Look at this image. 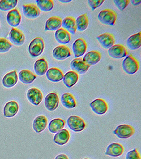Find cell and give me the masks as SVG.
Listing matches in <instances>:
<instances>
[{
	"label": "cell",
	"mask_w": 141,
	"mask_h": 159,
	"mask_svg": "<svg viewBox=\"0 0 141 159\" xmlns=\"http://www.w3.org/2000/svg\"><path fill=\"white\" fill-rule=\"evenodd\" d=\"M99 21L103 25L113 26L117 19L116 12L112 9H107L100 11L98 15Z\"/></svg>",
	"instance_id": "cell-1"
},
{
	"label": "cell",
	"mask_w": 141,
	"mask_h": 159,
	"mask_svg": "<svg viewBox=\"0 0 141 159\" xmlns=\"http://www.w3.org/2000/svg\"><path fill=\"white\" fill-rule=\"evenodd\" d=\"M45 49L44 40L40 37L35 38L30 42L28 47L29 54L32 57L40 56Z\"/></svg>",
	"instance_id": "cell-2"
},
{
	"label": "cell",
	"mask_w": 141,
	"mask_h": 159,
	"mask_svg": "<svg viewBox=\"0 0 141 159\" xmlns=\"http://www.w3.org/2000/svg\"><path fill=\"white\" fill-rule=\"evenodd\" d=\"M122 67L126 73L132 75L137 72L139 70V62L132 55H130L123 60Z\"/></svg>",
	"instance_id": "cell-3"
},
{
	"label": "cell",
	"mask_w": 141,
	"mask_h": 159,
	"mask_svg": "<svg viewBox=\"0 0 141 159\" xmlns=\"http://www.w3.org/2000/svg\"><path fill=\"white\" fill-rule=\"evenodd\" d=\"M67 123L69 129L74 132H82L86 128L84 120L76 115L70 116L67 119Z\"/></svg>",
	"instance_id": "cell-4"
},
{
	"label": "cell",
	"mask_w": 141,
	"mask_h": 159,
	"mask_svg": "<svg viewBox=\"0 0 141 159\" xmlns=\"http://www.w3.org/2000/svg\"><path fill=\"white\" fill-rule=\"evenodd\" d=\"M113 133L119 139H127L134 135L135 129L130 125L122 124L116 127Z\"/></svg>",
	"instance_id": "cell-5"
},
{
	"label": "cell",
	"mask_w": 141,
	"mask_h": 159,
	"mask_svg": "<svg viewBox=\"0 0 141 159\" xmlns=\"http://www.w3.org/2000/svg\"><path fill=\"white\" fill-rule=\"evenodd\" d=\"M89 106L95 114L103 115L106 113L109 109L108 104L103 99H96L92 101Z\"/></svg>",
	"instance_id": "cell-6"
},
{
	"label": "cell",
	"mask_w": 141,
	"mask_h": 159,
	"mask_svg": "<svg viewBox=\"0 0 141 159\" xmlns=\"http://www.w3.org/2000/svg\"><path fill=\"white\" fill-rule=\"evenodd\" d=\"M10 42L14 45L20 46L25 42V37L22 31L15 28H13L9 34Z\"/></svg>",
	"instance_id": "cell-7"
},
{
	"label": "cell",
	"mask_w": 141,
	"mask_h": 159,
	"mask_svg": "<svg viewBox=\"0 0 141 159\" xmlns=\"http://www.w3.org/2000/svg\"><path fill=\"white\" fill-rule=\"evenodd\" d=\"M109 56L114 59H121L128 55V51L124 46L120 44L114 45L108 50Z\"/></svg>",
	"instance_id": "cell-8"
},
{
	"label": "cell",
	"mask_w": 141,
	"mask_h": 159,
	"mask_svg": "<svg viewBox=\"0 0 141 159\" xmlns=\"http://www.w3.org/2000/svg\"><path fill=\"white\" fill-rule=\"evenodd\" d=\"M59 105V98L58 94L52 92L47 94L45 99V108L50 111H53L58 108Z\"/></svg>",
	"instance_id": "cell-9"
},
{
	"label": "cell",
	"mask_w": 141,
	"mask_h": 159,
	"mask_svg": "<svg viewBox=\"0 0 141 159\" xmlns=\"http://www.w3.org/2000/svg\"><path fill=\"white\" fill-rule=\"evenodd\" d=\"M53 58L58 61H62L71 56V52L68 47L66 45H59L55 47L53 51Z\"/></svg>",
	"instance_id": "cell-10"
},
{
	"label": "cell",
	"mask_w": 141,
	"mask_h": 159,
	"mask_svg": "<svg viewBox=\"0 0 141 159\" xmlns=\"http://www.w3.org/2000/svg\"><path fill=\"white\" fill-rule=\"evenodd\" d=\"M87 43L83 38H78L72 45V52L76 58L80 57L85 54L87 51Z\"/></svg>",
	"instance_id": "cell-11"
},
{
	"label": "cell",
	"mask_w": 141,
	"mask_h": 159,
	"mask_svg": "<svg viewBox=\"0 0 141 159\" xmlns=\"http://www.w3.org/2000/svg\"><path fill=\"white\" fill-rule=\"evenodd\" d=\"M27 97L29 102L35 106L40 105L43 100L41 91L36 88H31L28 91Z\"/></svg>",
	"instance_id": "cell-12"
},
{
	"label": "cell",
	"mask_w": 141,
	"mask_h": 159,
	"mask_svg": "<svg viewBox=\"0 0 141 159\" xmlns=\"http://www.w3.org/2000/svg\"><path fill=\"white\" fill-rule=\"evenodd\" d=\"M22 8L24 16L29 19H35L40 16V10L35 4H24Z\"/></svg>",
	"instance_id": "cell-13"
},
{
	"label": "cell",
	"mask_w": 141,
	"mask_h": 159,
	"mask_svg": "<svg viewBox=\"0 0 141 159\" xmlns=\"http://www.w3.org/2000/svg\"><path fill=\"white\" fill-rule=\"evenodd\" d=\"M70 67L77 74H83L87 72L90 66L85 63L82 58H77L71 61Z\"/></svg>",
	"instance_id": "cell-14"
},
{
	"label": "cell",
	"mask_w": 141,
	"mask_h": 159,
	"mask_svg": "<svg viewBox=\"0 0 141 159\" xmlns=\"http://www.w3.org/2000/svg\"><path fill=\"white\" fill-rule=\"evenodd\" d=\"M98 42H99L101 47L105 49H109L115 45V38L113 34L109 33H104L97 37Z\"/></svg>",
	"instance_id": "cell-15"
},
{
	"label": "cell",
	"mask_w": 141,
	"mask_h": 159,
	"mask_svg": "<svg viewBox=\"0 0 141 159\" xmlns=\"http://www.w3.org/2000/svg\"><path fill=\"white\" fill-rule=\"evenodd\" d=\"M124 148L122 145L118 143H111L107 147L105 155L112 157H118L123 154Z\"/></svg>",
	"instance_id": "cell-16"
},
{
	"label": "cell",
	"mask_w": 141,
	"mask_h": 159,
	"mask_svg": "<svg viewBox=\"0 0 141 159\" xmlns=\"http://www.w3.org/2000/svg\"><path fill=\"white\" fill-rule=\"evenodd\" d=\"M21 15L17 9L10 11L6 16L7 23L12 27H17L21 22Z\"/></svg>",
	"instance_id": "cell-17"
},
{
	"label": "cell",
	"mask_w": 141,
	"mask_h": 159,
	"mask_svg": "<svg viewBox=\"0 0 141 159\" xmlns=\"http://www.w3.org/2000/svg\"><path fill=\"white\" fill-rule=\"evenodd\" d=\"M18 81V76L16 70L6 74L2 79V84L4 87L10 88L16 85Z\"/></svg>",
	"instance_id": "cell-18"
},
{
	"label": "cell",
	"mask_w": 141,
	"mask_h": 159,
	"mask_svg": "<svg viewBox=\"0 0 141 159\" xmlns=\"http://www.w3.org/2000/svg\"><path fill=\"white\" fill-rule=\"evenodd\" d=\"M19 106L18 103L15 101H10L6 103L3 108L4 117H13L18 112Z\"/></svg>",
	"instance_id": "cell-19"
},
{
	"label": "cell",
	"mask_w": 141,
	"mask_h": 159,
	"mask_svg": "<svg viewBox=\"0 0 141 159\" xmlns=\"http://www.w3.org/2000/svg\"><path fill=\"white\" fill-rule=\"evenodd\" d=\"M70 138V134L69 131L66 129H63L57 132L53 137L54 143L60 146L66 144Z\"/></svg>",
	"instance_id": "cell-20"
},
{
	"label": "cell",
	"mask_w": 141,
	"mask_h": 159,
	"mask_svg": "<svg viewBox=\"0 0 141 159\" xmlns=\"http://www.w3.org/2000/svg\"><path fill=\"white\" fill-rule=\"evenodd\" d=\"M101 55L98 51H92L86 53L83 57V61L90 66L95 65L101 60Z\"/></svg>",
	"instance_id": "cell-21"
},
{
	"label": "cell",
	"mask_w": 141,
	"mask_h": 159,
	"mask_svg": "<svg viewBox=\"0 0 141 159\" xmlns=\"http://www.w3.org/2000/svg\"><path fill=\"white\" fill-rule=\"evenodd\" d=\"M62 19L59 16H54L48 19L45 22V31H57L61 28Z\"/></svg>",
	"instance_id": "cell-22"
},
{
	"label": "cell",
	"mask_w": 141,
	"mask_h": 159,
	"mask_svg": "<svg viewBox=\"0 0 141 159\" xmlns=\"http://www.w3.org/2000/svg\"><path fill=\"white\" fill-rule=\"evenodd\" d=\"M48 125V119L44 115H40L36 117L33 122V129L36 133L43 132Z\"/></svg>",
	"instance_id": "cell-23"
},
{
	"label": "cell",
	"mask_w": 141,
	"mask_h": 159,
	"mask_svg": "<svg viewBox=\"0 0 141 159\" xmlns=\"http://www.w3.org/2000/svg\"><path fill=\"white\" fill-rule=\"evenodd\" d=\"M54 37L57 42L62 45H65L69 43L71 39L70 34L62 28H60L56 31Z\"/></svg>",
	"instance_id": "cell-24"
},
{
	"label": "cell",
	"mask_w": 141,
	"mask_h": 159,
	"mask_svg": "<svg viewBox=\"0 0 141 159\" xmlns=\"http://www.w3.org/2000/svg\"><path fill=\"white\" fill-rule=\"evenodd\" d=\"M63 73L62 70L57 67H53L48 70L46 77L48 80L53 82H58L63 79Z\"/></svg>",
	"instance_id": "cell-25"
},
{
	"label": "cell",
	"mask_w": 141,
	"mask_h": 159,
	"mask_svg": "<svg viewBox=\"0 0 141 159\" xmlns=\"http://www.w3.org/2000/svg\"><path fill=\"white\" fill-rule=\"evenodd\" d=\"M61 102L63 107L68 109H72L76 107L77 102L73 96L70 93H65L61 97Z\"/></svg>",
	"instance_id": "cell-26"
},
{
	"label": "cell",
	"mask_w": 141,
	"mask_h": 159,
	"mask_svg": "<svg viewBox=\"0 0 141 159\" xmlns=\"http://www.w3.org/2000/svg\"><path fill=\"white\" fill-rule=\"evenodd\" d=\"M127 46L132 51L139 49L141 46V33L135 34L130 36L126 42Z\"/></svg>",
	"instance_id": "cell-27"
},
{
	"label": "cell",
	"mask_w": 141,
	"mask_h": 159,
	"mask_svg": "<svg viewBox=\"0 0 141 159\" xmlns=\"http://www.w3.org/2000/svg\"><path fill=\"white\" fill-rule=\"evenodd\" d=\"M63 84L68 87L71 88L77 83L79 80V75L73 70L69 71L66 73L63 78Z\"/></svg>",
	"instance_id": "cell-28"
},
{
	"label": "cell",
	"mask_w": 141,
	"mask_h": 159,
	"mask_svg": "<svg viewBox=\"0 0 141 159\" xmlns=\"http://www.w3.org/2000/svg\"><path fill=\"white\" fill-rule=\"evenodd\" d=\"M66 121L61 118H55L50 121L48 125V129L49 132L55 134L60 130L63 129L65 126Z\"/></svg>",
	"instance_id": "cell-29"
},
{
	"label": "cell",
	"mask_w": 141,
	"mask_h": 159,
	"mask_svg": "<svg viewBox=\"0 0 141 159\" xmlns=\"http://www.w3.org/2000/svg\"><path fill=\"white\" fill-rule=\"evenodd\" d=\"M48 69V64L45 58L36 60L34 64V70L39 76H42L47 73Z\"/></svg>",
	"instance_id": "cell-30"
},
{
	"label": "cell",
	"mask_w": 141,
	"mask_h": 159,
	"mask_svg": "<svg viewBox=\"0 0 141 159\" xmlns=\"http://www.w3.org/2000/svg\"><path fill=\"white\" fill-rule=\"evenodd\" d=\"M62 28L72 34H75L76 31V20L74 17L67 16L62 21Z\"/></svg>",
	"instance_id": "cell-31"
},
{
	"label": "cell",
	"mask_w": 141,
	"mask_h": 159,
	"mask_svg": "<svg viewBox=\"0 0 141 159\" xmlns=\"http://www.w3.org/2000/svg\"><path fill=\"white\" fill-rule=\"evenodd\" d=\"M18 78L20 81L24 84H31L35 81L36 76L30 70H23L19 73Z\"/></svg>",
	"instance_id": "cell-32"
},
{
	"label": "cell",
	"mask_w": 141,
	"mask_h": 159,
	"mask_svg": "<svg viewBox=\"0 0 141 159\" xmlns=\"http://www.w3.org/2000/svg\"><path fill=\"white\" fill-rule=\"evenodd\" d=\"M75 20L77 30L83 32L87 29L89 25V19L86 13L78 16Z\"/></svg>",
	"instance_id": "cell-33"
},
{
	"label": "cell",
	"mask_w": 141,
	"mask_h": 159,
	"mask_svg": "<svg viewBox=\"0 0 141 159\" xmlns=\"http://www.w3.org/2000/svg\"><path fill=\"white\" fill-rule=\"evenodd\" d=\"M36 2L39 9L45 12L51 11L54 7V2L52 0H37Z\"/></svg>",
	"instance_id": "cell-34"
},
{
	"label": "cell",
	"mask_w": 141,
	"mask_h": 159,
	"mask_svg": "<svg viewBox=\"0 0 141 159\" xmlns=\"http://www.w3.org/2000/svg\"><path fill=\"white\" fill-rule=\"evenodd\" d=\"M18 1L17 0H1L0 1V10L1 11H11L14 9Z\"/></svg>",
	"instance_id": "cell-35"
},
{
	"label": "cell",
	"mask_w": 141,
	"mask_h": 159,
	"mask_svg": "<svg viewBox=\"0 0 141 159\" xmlns=\"http://www.w3.org/2000/svg\"><path fill=\"white\" fill-rule=\"evenodd\" d=\"M13 45L6 38H0V53H4L10 51Z\"/></svg>",
	"instance_id": "cell-36"
},
{
	"label": "cell",
	"mask_w": 141,
	"mask_h": 159,
	"mask_svg": "<svg viewBox=\"0 0 141 159\" xmlns=\"http://www.w3.org/2000/svg\"><path fill=\"white\" fill-rule=\"evenodd\" d=\"M130 2V1L129 0H114V1L115 5L121 11H123L129 5Z\"/></svg>",
	"instance_id": "cell-37"
},
{
	"label": "cell",
	"mask_w": 141,
	"mask_h": 159,
	"mask_svg": "<svg viewBox=\"0 0 141 159\" xmlns=\"http://www.w3.org/2000/svg\"><path fill=\"white\" fill-rule=\"evenodd\" d=\"M125 159H141V157L138 149L135 148L127 153Z\"/></svg>",
	"instance_id": "cell-38"
},
{
	"label": "cell",
	"mask_w": 141,
	"mask_h": 159,
	"mask_svg": "<svg viewBox=\"0 0 141 159\" xmlns=\"http://www.w3.org/2000/svg\"><path fill=\"white\" fill-rule=\"evenodd\" d=\"M104 0H89L88 3L92 10L94 11L97 8L100 7L104 3Z\"/></svg>",
	"instance_id": "cell-39"
},
{
	"label": "cell",
	"mask_w": 141,
	"mask_h": 159,
	"mask_svg": "<svg viewBox=\"0 0 141 159\" xmlns=\"http://www.w3.org/2000/svg\"><path fill=\"white\" fill-rule=\"evenodd\" d=\"M54 159H69V157L65 154H60L57 156Z\"/></svg>",
	"instance_id": "cell-40"
},
{
	"label": "cell",
	"mask_w": 141,
	"mask_h": 159,
	"mask_svg": "<svg viewBox=\"0 0 141 159\" xmlns=\"http://www.w3.org/2000/svg\"><path fill=\"white\" fill-rule=\"evenodd\" d=\"M133 6H136L141 3V0H132L130 1Z\"/></svg>",
	"instance_id": "cell-41"
},
{
	"label": "cell",
	"mask_w": 141,
	"mask_h": 159,
	"mask_svg": "<svg viewBox=\"0 0 141 159\" xmlns=\"http://www.w3.org/2000/svg\"><path fill=\"white\" fill-rule=\"evenodd\" d=\"M71 0H68V1H62V0H59V2L63 3H69V2H71Z\"/></svg>",
	"instance_id": "cell-42"
},
{
	"label": "cell",
	"mask_w": 141,
	"mask_h": 159,
	"mask_svg": "<svg viewBox=\"0 0 141 159\" xmlns=\"http://www.w3.org/2000/svg\"><path fill=\"white\" fill-rule=\"evenodd\" d=\"M88 159V158H84V159Z\"/></svg>",
	"instance_id": "cell-43"
}]
</instances>
